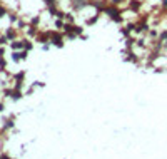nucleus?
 Returning <instances> with one entry per match:
<instances>
[{"instance_id": "obj_1", "label": "nucleus", "mask_w": 167, "mask_h": 159, "mask_svg": "<svg viewBox=\"0 0 167 159\" xmlns=\"http://www.w3.org/2000/svg\"><path fill=\"white\" fill-rule=\"evenodd\" d=\"M50 42H52L54 45H57V47H62V45H64L62 37H60L59 34H54V32H50Z\"/></svg>"}, {"instance_id": "obj_2", "label": "nucleus", "mask_w": 167, "mask_h": 159, "mask_svg": "<svg viewBox=\"0 0 167 159\" xmlns=\"http://www.w3.org/2000/svg\"><path fill=\"white\" fill-rule=\"evenodd\" d=\"M85 5H89V0H74V2H72V7H74L75 10L84 9Z\"/></svg>"}, {"instance_id": "obj_3", "label": "nucleus", "mask_w": 167, "mask_h": 159, "mask_svg": "<svg viewBox=\"0 0 167 159\" xmlns=\"http://www.w3.org/2000/svg\"><path fill=\"white\" fill-rule=\"evenodd\" d=\"M24 47V42H19V40H13L12 42V49H15V50H19V49Z\"/></svg>"}, {"instance_id": "obj_4", "label": "nucleus", "mask_w": 167, "mask_h": 159, "mask_svg": "<svg viewBox=\"0 0 167 159\" xmlns=\"http://www.w3.org/2000/svg\"><path fill=\"white\" fill-rule=\"evenodd\" d=\"M22 59V52H13V61H20Z\"/></svg>"}, {"instance_id": "obj_5", "label": "nucleus", "mask_w": 167, "mask_h": 159, "mask_svg": "<svg viewBox=\"0 0 167 159\" xmlns=\"http://www.w3.org/2000/svg\"><path fill=\"white\" fill-rule=\"evenodd\" d=\"M5 35H7V39H15V32H13V30H9Z\"/></svg>"}, {"instance_id": "obj_6", "label": "nucleus", "mask_w": 167, "mask_h": 159, "mask_svg": "<svg viewBox=\"0 0 167 159\" xmlns=\"http://www.w3.org/2000/svg\"><path fill=\"white\" fill-rule=\"evenodd\" d=\"M5 13H7V9H5L3 5H0V17H3Z\"/></svg>"}, {"instance_id": "obj_7", "label": "nucleus", "mask_w": 167, "mask_h": 159, "mask_svg": "<svg viewBox=\"0 0 167 159\" xmlns=\"http://www.w3.org/2000/svg\"><path fill=\"white\" fill-rule=\"evenodd\" d=\"M24 47H25L27 50H30V49H32V44H30V42H27V40H25V42H24Z\"/></svg>"}, {"instance_id": "obj_8", "label": "nucleus", "mask_w": 167, "mask_h": 159, "mask_svg": "<svg viewBox=\"0 0 167 159\" xmlns=\"http://www.w3.org/2000/svg\"><path fill=\"white\" fill-rule=\"evenodd\" d=\"M122 2H125V0H112L114 5H119V3H122Z\"/></svg>"}, {"instance_id": "obj_9", "label": "nucleus", "mask_w": 167, "mask_h": 159, "mask_svg": "<svg viewBox=\"0 0 167 159\" xmlns=\"http://www.w3.org/2000/svg\"><path fill=\"white\" fill-rule=\"evenodd\" d=\"M13 126V122L12 121H7V124H5V127H12Z\"/></svg>"}, {"instance_id": "obj_10", "label": "nucleus", "mask_w": 167, "mask_h": 159, "mask_svg": "<svg viewBox=\"0 0 167 159\" xmlns=\"http://www.w3.org/2000/svg\"><path fill=\"white\" fill-rule=\"evenodd\" d=\"M162 7H165V9H167V0H162Z\"/></svg>"}, {"instance_id": "obj_11", "label": "nucleus", "mask_w": 167, "mask_h": 159, "mask_svg": "<svg viewBox=\"0 0 167 159\" xmlns=\"http://www.w3.org/2000/svg\"><path fill=\"white\" fill-rule=\"evenodd\" d=\"M164 40H165V47H167V37H165V39H164Z\"/></svg>"}]
</instances>
